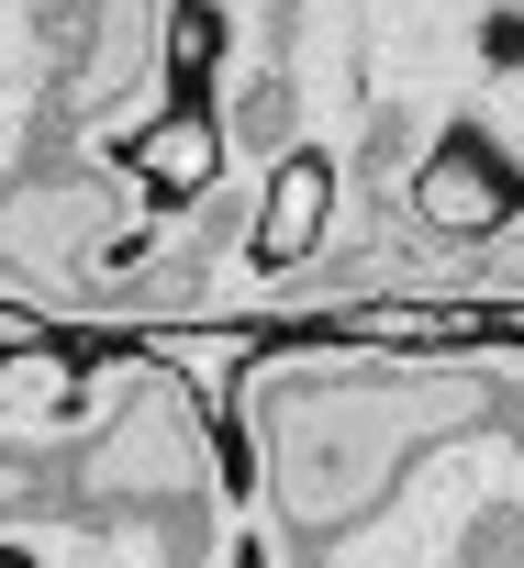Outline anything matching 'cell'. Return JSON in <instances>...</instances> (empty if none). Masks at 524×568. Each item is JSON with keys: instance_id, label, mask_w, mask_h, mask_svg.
Masks as SVG:
<instances>
[{"instance_id": "1", "label": "cell", "mask_w": 524, "mask_h": 568, "mask_svg": "<svg viewBox=\"0 0 524 568\" xmlns=\"http://www.w3.org/2000/svg\"><path fill=\"white\" fill-rule=\"evenodd\" d=\"M101 179H12L0 190V267L12 278H101Z\"/></svg>"}, {"instance_id": "2", "label": "cell", "mask_w": 524, "mask_h": 568, "mask_svg": "<svg viewBox=\"0 0 524 568\" xmlns=\"http://www.w3.org/2000/svg\"><path fill=\"white\" fill-rule=\"evenodd\" d=\"M413 212H424V234L491 245V234L524 223V168H513L480 123H457V134H435V156L413 168Z\"/></svg>"}, {"instance_id": "3", "label": "cell", "mask_w": 524, "mask_h": 568, "mask_svg": "<svg viewBox=\"0 0 524 568\" xmlns=\"http://www.w3.org/2000/svg\"><path fill=\"white\" fill-rule=\"evenodd\" d=\"M112 168H123L157 212H190V201H212V179H223V123H212L201 101H168V112H145V123L112 134Z\"/></svg>"}, {"instance_id": "4", "label": "cell", "mask_w": 524, "mask_h": 568, "mask_svg": "<svg viewBox=\"0 0 524 568\" xmlns=\"http://www.w3.org/2000/svg\"><path fill=\"white\" fill-rule=\"evenodd\" d=\"M324 234H335V156L324 145H280L269 190H256V223H245V267H313Z\"/></svg>"}, {"instance_id": "5", "label": "cell", "mask_w": 524, "mask_h": 568, "mask_svg": "<svg viewBox=\"0 0 524 568\" xmlns=\"http://www.w3.org/2000/svg\"><path fill=\"white\" fill-rule=\"evenodd\" d=\"M46 490H57V479H46V468H34L23 446H0V524H12V513H34Z\"/></svg>"}, {"instance_id": "6", "label": "cell", "mask_w": 524, "mask_h": 568, "mask_svg": "<svg viewBox=\"0 0 524 568\" xmlns=\"http://www.w3.org/2000/svg\"><path fill=\"white\" fill-rule=\"evenodd\" d=\"M491 68H524V12H502V23H491Z\"/></svg>"}, {"instance_id": "7", "label": "cell", "mask_w": 524, "mask_h": 568, "mask_svg": "<svg viewBox=\"0 0 524 568\" xmlns=\"http://www.w3.org/2000/svg\"><path fill=\"white\" fill-rule=\"evenodd\" d=\"M0 568H34V546H0Z\"/></svg>"}]
</instances>
